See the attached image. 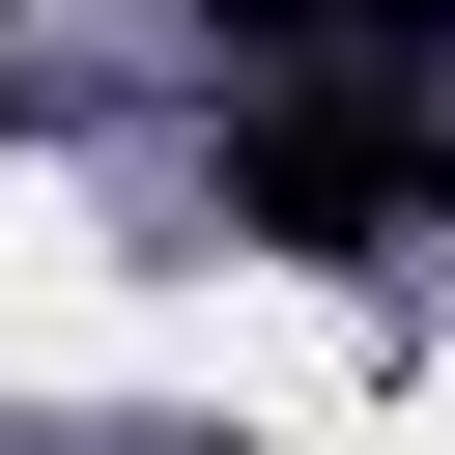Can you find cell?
Instances as JSON below:
<instances>
[{"mask_svg":"<svg viewBox=\"0 0 455 455\" xmlns=\"http://www.w3.org/2000/svg\"><path fill=\"white\" fill-rule=\"evenodd\" d=\"M199 57H256V85H341V0H171Z\"/></svg>","mask_w":455,"mask_h":455,"instance_id":"obj_2","label":"cell"},{"mask_svg":"<svg viewBox=\"0 0 455 455\" xmlns=\"http://www.w3.org/2000/svg\"><path fill=\"white\" fill-rule=\"evenodd\" d=\"M199 199H228L256 256H341V284H398V256H455V85H256Z\"/></svg>","mask_w":455,"mask_h":455,"instance_id":"obj_1","label":"cell"},{"mask_svg":"<svg viewBox=\"0 0 455 455\" xmlns=\"http://www.w3.org/2000/svg\"><path fill=\"white\" fill-rule=\"evenodd\" d=\"M341 57H398V85H455V0H341Z\"/></svg>","mask_w":455,"mask_h":455,"instance_id":"obj_3","label":"cell"},{"mask_svg":"<svg viewBox=\"0 0 455 455\" xmlns=\"http://www.w3.org/2000/svg\"><path fill=\"white\" fill-rule=\"evenodd\" d=\"M199 455H228V427H199Z\"/></svg>","mask_w":455,"mask_h":455,"instance_id":"obj_4","label":"cell"}]
</instances>
